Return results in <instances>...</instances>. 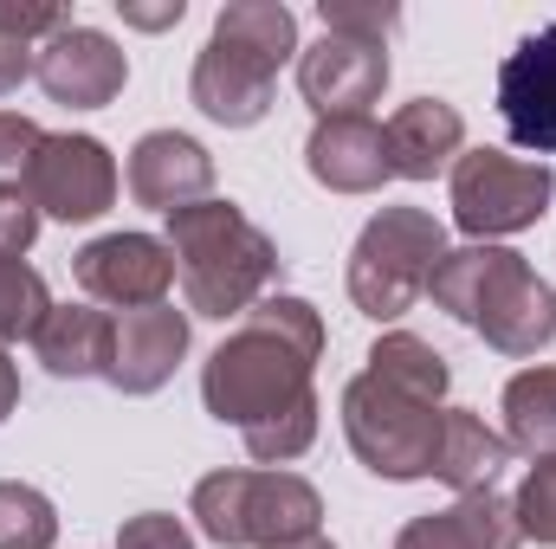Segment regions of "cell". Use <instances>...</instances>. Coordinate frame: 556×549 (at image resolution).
I'll return each mask as SVG.
<instances>
[{
    "label": "cell",
    "instance_id": "cell-1",
    "mask_svg": "<svg viewBox=\"0 0 556 549\" xmlns=\"http://www.w3.org/2000/svg\"><path fill=\"white\" fill-rule=\"evenodd\" d=\"M324 349V323L304 297H260L247 323L207 362V408L240 433L266 426L291 408H311V362Z\"/></svg>",
    "mask_w": 556,
    "mask_h": 549
},
{
    "label": "cell",
    "instance_id": "cell-2",
    "mask_svg": "<svg viewBox=\"0 0 556 549\" xmlns=\"http://www.w3.org/2000/svg\"><path fill=\"white\" fill-rule=\"evenodd\" d=\"M427 291L505 356H538L556 336V291L518 253H498V246L446 253Z\"/></svg>",
    "mask_w": 556,
    "mask_h": 549
},
{
    "label": "cell",
    "instance_id": "cell-3",
    "mask_svg": "<svg viewBox=\"0 0 556 549\" xmlns=\"http://www.w3.org/2000/svg\"><path fill=\"white\" fill-rule=\"evenodd\" d=\"M168 253L201 317H240L278 278V246L227 201H194L168 214Z\"/></svg>",
    "mask_w": 556,
    "mask_h": 549
},
{
    "label": "cell",
    "instance_id": "cell-4",
    "mask_svg": "<svg viewBox=\"0 0 556 549\" xmlns=\"http://www.w3.org/2000/svg\"><path fill=\"white\" fill-rule=\"evenodd\" d=\"M298 52V20L291 7L278 0H240L214 20V39L194 65V104L227 124V130H247L266 117L273 104V78L278 65Z\"/></svg>",
    "mask_w": 556,
    "mask_h": 549
},
{
    "label": "cell",
    "instance_id": "cell-5",
    "mask_svg": "<svg viewBox=\"0 0 556 549\" xmlns=\"http://www.w3.org/2000/svg\"><path fill=\"white\" fill-rule=\"evenodd\" d=\"M194 518L227 549H278L298 537H317L324 505L291 472H214L194 485Z\"/></svg>",
    "mask_w": 556,
    "mask_h": 549
},
{
    "label": "cell",
    "instance_id": "cell-6",
    "mask_svg": "<svg viewBox=\"0 0 556 549\" xmlns=\"http://www.w3.org/2000/svg\"><path fill=\"white\" fill-rule=\"evenodd\" d=\"M440 259H446V233H440L433 214H420V207H382L363 227L356 259H350V297H356V310L376 317V323L402 317L420 291L433 284Z\"/></svg>",
    "mask_w": 556,
    "mask_h": 549
},
{
    "label": "cell",
    "instance_id": "cell-7",
    "mask_svg": "<svg viewBox=\"0 0 556 549\" xmlns=\"http://www.w3.org/2000/svg\"><path fill=\"white\" fill-rule=\"evenodd\" d=\"M343 426H350V446H356V459L369 472H382V478H427L433 472V452H440V401L382 382L376 369L350 382Z\"/></svg>",
    "mask_w": 556,
    "mask_h": 549
},
{
    "label": "cell",
    "instance_id": "cell-8",
    "mask_svg": "<svg viewBox=\"0 0 556 549\" xmlns=\"http://www.w3.org/2000/svg\"><path fill=\"white\" fill-rule=\"evenodd\" d=\"M556 181L544 162H511L498 149H472L453 162V220L479 240L492 233H518L531 220H544Z\"/></svg>",
    "mask_w": 556,
    "mask_h": 549
},
{
    "label": "cell",
    "instance_id": "cell-9",
    "mask_svg": "<svg viewBox=\"0 0 556 549\" xmlns=\"http://www.w3.org/2000/svg\"><path fill=\"white\" fill-rule=\"evenodd\" d=\"M26 201L52 220H98L117 201V162L91 137H46L26 168Z\"/></svg>",
    "mask_w": 556,
    "mask_h": 549
},
{
    "label": "cell",
    "instance_id": "cell-10",
    "mask_svg": "<svg viewBox=\"0 0 556 549\" xmlns=\"http://www.w3.org/2000/svg\"><path fill=\"white\" fill-rule=\"evenodd\" d=\"M78 284L98 297V304H124V310H149L162 304V291L175 284V253L149 233H111V240H91L78 259H72Z\"/></svg>",
    "mask_w": 556,
    "mask_h": 549
},
{
    "label": "cell",
    "instance_id": "cell-11",
    "mask_svg": "<svg viewBox=\"0 0 556 549\" xmlns=\"http://www.w3.org/2000/svg\"><path fill=\"white\" fill-rule=\"evenodd\" d=\"M389 85V52L382 46H356L324 33L317 46H304L298 59V91L311 98L317 117H363Z\"/></svg>",
    "mask_w": 556,
    "mask_h": 549
},
{
    "label": "cell",
    "instance_id": "cell-12",
    "mask_svg": "<svg viewBox=\"0 0 556 549\" xmlns=\"http://www.w3.org/2000/svg\"><path fill=\"white\" fill-rule=\"evenodd\" d=\"M498 111L518 149L556 155V26L518 39V52L498 65Z\"/></svg>",
    "mask_w": 556,
    "mask_h": 549
},
{
    "label": "cell",
    "instance_id": "cell-13",
    "mask_svg": "<svg viewBox=\"0 0 556 549\" xmlns=\"http://www.w3.org/2000/svg\"><path fill=\"white\" fill-rule=\"evenodd\" d=\"M124 52L104 39V33H91V26H65V33H52L46 39V52L33 59V78L46 85V98H59V104H72V111H98V104H111L117 91H124Z\"/></svg>",
    "mask_w": 556,
    "mask_h": 549
},
{
    "label": "cell",
    "instance_id": "cell-14",
    "mask_svg": "<svg viewBox=\"0 0 556 549\" xmlns=\"http://www.w3.org/2000/svg\"><path fill=\"white\" fill-rule=\"evenodd\" d=\"M188 349V317L168 310V304H149V310H124L117 317V336H111V388L124 395H155L175 362Z\"/></svg>",
    "mask_w": 556,
    "mask_h": 549
},
{
    "label": "cell",
    "instance_id": "cell-15",
    "mask_svg": "<svg viewBox=\"0 0 556 549\" xmlns=\"http://www.w3.org/2000/svg\"><path fill=\"white\" fill-rule=\"evenodd\" d=\"M130 194L142 207H162V214H181L194 207L207 188H214V162L194 137H175V130H149L130 155Z\"/></svg>",
    "mask_w": 556,
    "mask_h": 549
},
{
    "label": "cell",
    "instance_id": "cell-16",
    "mask_svg": "<svg viewBox=\"0 0 556 549\" xmlns=\"http://www.w3.org/2000/svg\"><path fill=\"white\" fill-rule=\"evenodd\" d=\"M304 155H311V175L324 188H343V194H369L389 175V142L369 117H324L311 130Z\"/></svg>",
    "mask_w": 556,
    "mask_h": 549
},
{
    "label": "cell",
    "instance_id": "cell-17",
    "mask_svg": "<svg viewBox=\"0 0 556 549\" xmlns=\"http://www.w3.org/2000/svg\"><path fill=\"white\" fill-rule=\"evenodd\" d=\"M459 137H466V124H459V111L453 104H440V98H415V104H402L395 117H389V175H408V181H427V175H440L453 155H459Z\"/></svg>",
    "mask_w": 556,
    "mask_h": 549
},
{
    "label": "cell",
    "instance_id": "cell-18",
    "mask_svg": "<svg viewBox=\"0 0 556 549\" xmlns=\"http://www.w3.org/2000/svg\"><path fill=\"white\" fill-rule=\"evenodd\" d=\"M518 544H525V531H518L511 505H498L492 491H472L453 511L415 518L395 549H518Z\"/></svg>",
    "mask_w": 556,
    "mask_h": 549
},
{
    "label": "cell",
    "instance_id": "cell-19",
    "mask_svg": "<svg viewBox=\"0 0 556 549\" xmlns=\"http://www.w3.org/2000/svg\"><path fill=\"white\" fill-rule=\"evenodd\" d=\"M111 336H117V323L104 310L65 304V310H46L33 349L59 382H85V375H111Z\"/></svg>",
    "mask_w": 556,
    "mask_h": 549
},
{
    "label": "cell",
    "instance_id": "cell-20",
    "mask_svg": "<svg viewBox=\"0 0 556 549\" xmlns=\"http://www.w3.org/2000/svg\"><path fill=\"white\" fill-rule=\"evenodd\" d=\"M511 465V446L498 433H485V420L466 408L440 413V452H433V478H446L459 498L492 491V478Z\"/></svg>",
    "mask_w": 556,
    "mask_h": 549
},
{
    "label": "cell",
    "instance_id": "cell-21",
    "mask_svg": "<svg viewBox=\"0 0 556 549\" xmlns=\"http://www.w3.org/2000/svg\"><path fill=\"white\" fill-rule=\"evenodd\" d=\"M505 446L525 452H556V369H525L505 388Z\"/></svg>",
    "mask_w": 556,
    "mask_h": 549
},
{
    "label": "cell",
    "instance_id": "cell-22",
    "mask_svg": "<svg viewBox=\"0 0 556 549\" xmlns=\"http://www.w3.org/2000/svg\"><path fill=\"white\" fill-rule=\"evenodd\" d=\"M369 369H376L382 382L408 388V395H427V401H440V395H446V362H440L420 336H382V343H376V356H369Z\"/></svg>",
    "mask_w": 556,
    "mask_h": 549
},
{
    "label": "cell",
    "instance_id": "cell-23",
    "mask_svg": "<svg viewBox=\"0 0 556 549\" xmlns=\"http://www.w3.org/2000/svg\"><path fill=\"white\" fill-rule=\"evenodd\" d=\"M46 278L33 272V266H20V259H7L0 253V343H13V336H39V323H46Z\"/></svg>",
    "mask_w": 556,
    "mask_h": 549
},
{
    "label": "cell",
    "instance_id": "cell-24",
    "mask_svg": "<svg viewBox=\"0 0 556 549\" xmlns=\"http://www.w3.org/2000/svg\"><path fill=\"white\" fill-rule=\"evenodd\" d=\"M59 518L46 505V491L33 485H0V549H52Z\"/></svg>",
    "mask_w": 556,
    "mask_h": 549
},
{
    "label": "cell",
    "instance_id": "cell-25",
    "mask_svg": "<svg viewBox=\"0 0 556 549\" xmlns=\"http://www.w3.org/2000/svg\"><path fill=\"white\" fill-rule=\"evenodd\" d=\"M311 433H317V401L278 413V420H266V426H253V433H247V452L266 459V465H278V459H298V452L311 446Z\"/></svg>",
    "mask_w": 556,
    "mask_h": 549
},
{
    "label": "cell",
    "instance_id": "cell-26",
    "mask_svg": "<svg viewBox=\"0 0 556 549\" xmlns=\"http://www.w3.org/2000/svg\"><path fill=\"white\" fill-rule=\"evenodd\" d=\"M511 518H518V531H525V537L556 544V452H551V459H538V472L525 478V491H518Z\"/></svg>",
    "mask_w": 556,
    "mask_h": 549
},
{
    "label": "cell",
    "instance_id": "cell-27",
    "mask_svg": "<svg viewBox=\"0 0 556 549\" xmlns=\"http://www.w3.org/2000/svg\"><path fill=\"white\" fill-rule=\"evenodd\" d=\"M324 33L337 39H356V46H382V33H395V7H350V0H324Z\"/></svg>",
    "mask_w": 556,
    "mask_h": 549
},
{
    "label": "cell",
    "instance_id": "cell-28",
    "mask_svg": "<svg viewBox=\"0 0 556 549\" xmlns=\"http://www.w3.org/2000/svg\"><path fill=\"white\" fill-rule=\"evenodd\" d=\"M39 142H46L39 124H26V117L0 111V188H20V181H26V168H33Z\"/></svg>",
    "mask_w": 556,
    "mask_h": 549
},
{
    "label": "cell",
    "instance_id": "cell-29",
    "mask_svg": "<svg viewBox=\"0 0 556 549\" xmlns=\"http://www.w3.org/2000/svg\"><path fill=\"white\" fill-rule=\"evenodd\" d=\"M39 233V207L26 201V188H0V253L20 259Z\"/></svg>",
    "mask_w": 556,
    "mask_h": 549
},
{
    "label": "cell",
    "instance_id": "cell-30",
    "mask_svg": "<svg viewBox=\"0 0 556 549\" xmlns=\"http://www.w3.org/2000/svg\"><path fill=\"white\" fill-rule=\"evenodd\" d=\"M117 549H194V537H188L175 518L149 511V518H130V524L117 531Z\"/></svg>",
    "mask_w": 556,
    "mask_h": 549
},
{
    "label": "cell",
    "instance_id": "cell-31",
    "mask_svg": "<svg viewBox=\"0 0 556 549\" xmlns=\"http://www.w3.org/2000/svg\"><path fill=\"white\" fill-rule=\"evenodd\" d=\"M26 72H33V46H26V39L7 26V13H0V91H13Z\"/></svg>",
    "mask_w": 556,
    "mask_h": 549
},
{
    "label": "cell",
    "instance_id": "cell-32",
    "mask_svg": "<svg viewBox=\"0 0 556 549\" xmlns=\"http://www.w3.org/2000/svg\"><path fill=\"white\" fill-rule=\"evenodd\" d=\"M124 20H130V26H149V33H155V26H175V20H181V0H168V7H124Z\"/></svg>",
    "mask_w": 556,
    "mask_h": 549
},
{
    "label": "cell",
    "instance_id": "cell-33",
    "mask_svg": "<svg viewBox=\"0 0 556 549\" xmlns=\"http://www.w3.org/2000/svg\"><path fill=\"white\" fill-rule=\"evenodd\" d=\"M13 401H20V375H13V362L0 356V420L13 413Z\"/></svg>",
    "mask_w": 556,
    "mask_h": 549
},
{
    "label": "cell",
    "instance_id": "cell-34",
    "mask_svg": "<svg viewBox=\"0 0 556 549\" xmlns=\"http://www.w3.org/2000/svg\"><path fill=\"white\" fill-rule=\"evenodd\" d=\"M278 549H330L324 537H298V544H278Z\"/></svg>",
    "mask_w": 556,
    "mask_h": 549
}]
</instances>
